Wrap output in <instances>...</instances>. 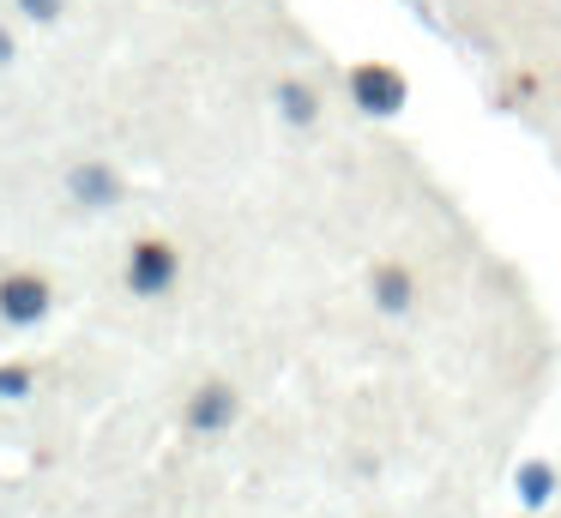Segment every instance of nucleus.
I'll return each mask as SVG.
<instances>
[{"instance_id":"nucleus-1","label":"nucleus","mask_w":561,"mask_h":518,"mask_svg":"<svg viewBox=\"0 0 561 518\" xmlns=\"http://www.w3.org/2000/svg\"><path fill=\"white\" fill-rule=\"evenodd\" d=\"M344 84H351V103L375 120H392L411 103V79H404L392 60H356V67L344 72Z\"/></svg>"},{"instance_id":"nucleus-9","label":"nucleus","mask_w":561,"mask_h":518,"mask_svg":"<svg viewBox=\"0 0 561 518\" xmlns=\"http://www.w3.org/2000/svg\"><path fill=\"white\" fill-rule=\"evenodd\" d=\"M31 385V368H0V398H19Z\"/></svg>"},{"instance_id":"nucleus-7","label":"nucleus","mask_w":561,"mask_h":518,"mask_svg":"<svg viewBox=\"0 0 561 518\" xmlns=\"http://www.w3.org/2000/svg\"><path fill=\"white\" fill-rule=\"evenodd\" d=\"M73 193L85 205H110V199H122V175L103 163H85V169H73Z\"/></svg>"},{"instance_id":"nucleus-2","label":"nucleus","mask_w":561,"mask_h":518,"mask_svg":"<svg viewBox=\"0 0 561 518\" xmlns=\"http://www.w3.org/2000/svg\"><path fill=\"white\" fill-rule=\"evenodd\" d=\"M175 272H182V260H175L170 241H158V235L134 241V260H127V284H134L139 296H163V289L175 284Z\"/></svg>"},{"instance_id":"nucleus-4","label":"nucleus","mask_w":561,"mask_h":518,"mask_svg":"<svg viewBox=\"0 0 561 518\" xmlns=\"http://www.w3.org/2000/svg\"><path fill=\"white\" fill-rule=\"evenodd\" d=\"M368 289H375L380 313H411V301H416V277H411V265H399V260H380L375 272H368Z\"/></svg>"},{"instance_id":"nucleus-3","label":"nucleus","mask_w":561,"mask_h":518,"mask_svg":"<svg viewBox=\"0 0 561 518\" xmlns=\"http://www.w3.org/2000/svg\"><path fill=\"white\" fill-rule=\"evenodd\" d=\"M230 422H236V385L206 380L194 392V404H187V428H194V434H224Z\"/></svg>"},{"instance_id":"nucleus-6","label":"nucleus","mask_w":561,"mask_h":518,"mask_svg":"<svg viewBox=\"0 0 561 518\" xmlns=\"http://www.w3.org/2000/svg\"><path fill=\"white\" fill-rule=\"evenodd\" d=\"M513 488H519V500L531 506V513H537V506H549V500H556V464H549V458H525L519 476H513Z\"/></svg>"},{"instance_id":"nucleus-5","label":"nucleus","mask_w":561,"mask_h":518,"mask_svg":"<svg viewBox=\"0 0 561 518\" xmlns=\"http://www.w3.org/2000/svg\"><path fill=\"white\" fill-rule=\"evenodd\" d=\"M0 313L13 325L43 320V313H49V284H43V277H7V284H0Z\"/></svg>"},{"instance_id":"nucleus-8","label":"nucleus","mask_w":561,"mask_h":518,"mask_svg":"<svg viewBox=\"0 0 561 518\" xmlns=\"http://www.w3.org/2000/svg\"><path fill=\"white\" fill-rule=\"evenodd\" d=\"M278 108H284V120H296V127H308V120L320 115V96H314V84H302V79H284V84H278Z\"/></svg>"},{"instance_id":"nucleus-11","label":"nucleus","mask_w":561,"mask_h":518,"mask_svg":"<svg viewBox=\"0 0 561 518\" xmlns=\"http://www.w3.org/2000/svg\"><path fill=\"white\" fill-rule=\"evenodd\" d=\"M7 55H13V43H7V31H0V60H7Z\"/></svg>"},{"instance_id":"nucleus-10","label":"nucleus","mask_w":561,"mask_h":518,"mask_svg":"<svg viewBox=\"0 0 561 518\" xmlns=\"http://www.w3.org/2000/svg\"><path fill=\"white\" fill-rule=\"evenodd\" d=\"M19 7H25L31 19H55V12H61V0H19Z\"/></svg>"}]
</instances>
